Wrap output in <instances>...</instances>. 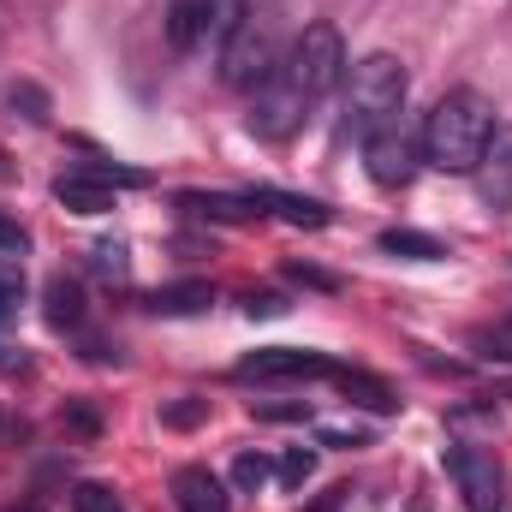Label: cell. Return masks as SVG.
Instances as JSON below:
<instances>
[{"instance_id":"cell-1","label":"cell","mask_w":512,"mask_h":512,"mask_svg":"<svg viewBox=\"0 0 512 512\" xmlns=\"http://www.w3.org/2000/svg\"><path fill=\"white\" fill-rule=\"evenodd\" d=\"M495 102L477 96V90H447L429 114H423V131H417V155L441 173H477L489 137H495Z\"/></svg>"},{"instance_id":"cell-2","label":"cell","mask_w":512,"mask_h":512,"mask_svg":"<svg viewBox=\"0 0 512 512\" xmlns=\"http://www.w3.org/2000/svg\"><path fill=\"white\" fill-rule=\"evenodd\" d=\"M280 78L316 108L322 96H334L346 84V36L334 24H304L298 42H292V54H286V66H280Z\"/></svg>"},{"instance_id":"cell-3","label":"cell","mask_w":512,"mask_h":512,"mask_svg":"<svg viewBox=\"0 0 512 512\" xmlns=\"http://www.w3.org/2000/svg\"><path fill=\"white\" fill-rule=\"evenodd\" d=\"M405 90H411V78H405V66H399L393 54H364L358 66H346V102H352L358 137L387 126V120H399Z\"/></svg>"},{"instance_id":"cell-4","label":"cell","mask_w":512,"mask_h":512,"mask_svg":"<svg viewBox=\"0 0 512 512\" xmlns=\"http://www.w3.org/2000/svg\"><path fill=\"white\" fill-rule=\"evenodd\" d=\"M280 36H274V18H262V12H245L239 18V30L221 42V78L233 84V90H245V96H256L268 78H280Z\"/></svg>"},{"instance_id":"cell-5","label":"cell","mask_w":512,"mask_h":512,"mask_svg":"<svg viewBox=\"0 0 512 512\" xmlns=\"http://www.w3.org/2000/svg\"><path fill=\"white\" fill-rule=\"evenodd\" d=\"M245 18V0H173L167 6V42L179 54H197V48H221Z\"/></svg>"},{"instance_id":"cell-6","label":"cell","mask_w":512,"mask_h":512,"mask_svg":"<svg viewBox=\"0 0 512 512\" xmlns=\"http://www.w3.org/2000/svg\"><path fill=\"white\" fill-rule=\"evenodd\" d=\"M447 471L465 495L471 512H501L507 507V471L495 459V447H477V441H453L447 447Z\"/></svg>"},{"instance_id":"cell-7","label":"cell","mask_w":512,"mask_h":512,"mask_svg":"<svg viewBox=\"0 0 512 512\" xmlns=\"http://www.w3.org/2000/svg\"><path fill=\"white\" fill-rule=\"evenodd\" d=\"M334 370L340 364L328 352H304V346H262L251 358H239V382H316Z\"/></svg>"},{"instance_id":"cell-8","label":"cell","mask_w":512,"mask_h":512,"mask_svg":"<svg viewBox=\"0 0 512 512\" xmlns=\"http://www.w3.org/2000/svg\"><path fill=\"white\" fill-rule=\"evenodd\" d=\"M304 120H310V102H304L286 78H268V84L251 96V131H256V137H268V143L292 137Z\"/></svg>"},{"instance_id":"cell-9","label":"cell","mask_w":512,"mask_h":512,"mask_svg":"<svg viewBox=\"0 0 512 512\" xmlns=\"http://www.w3.org/2000/svg\"><path fill=\"white\" fill-rule=\"evenodd\" d=\"M364 167H370V179L376 185H405L411 173H417V143L405 137V126L399 120H387V126L364 131Z\"/></svg>"},{"instance_id":"cell-10","label":"cell","mask_w":512,"mask_h":512,"mask_svg":"<svg viewBox=\"0 0 512 512\" xmlns=\"http://www.w3.org/2000/svg\"><path fill=\"white\" fill-rule=\"evenodd\" d=\"M477 191L495 215L512 209V126H495V137H489V149L477 161Z\"/></svg>"},{"instance_id":"cell-11","label":"cell","mask_w":512,"mask_h":512,"mask_svg":"<svg viewBox=\"0 0 512 512\" xmlns=\"http://www.w3.org/2000/svg\"><path fill=\"white\" fill-rule=\"evenodd\" d=\"M173 507L179 512H227V483L209 465H185V471H173Z\"/></svg>"},{"instance_id":"cell-12","label":"cell","mask_w":512,"mask_h":512,"mask_svg":"<svg viewBox=\"0 0 512 512\" xmlns=\"http://www.w3.org/2000/svg\"><path fill=\"white\" fill-rule=\"evenodd\" d=\"M54 203L60 209H72V215H108L114 209V185H102L96 173H60L54 179Z\"/></svg>"},{"instance_id":"cell-13","label":"cell","mask_w":512,"mask_h":512,"mask_svg":"<svg viewBox=\"0 0 512 512\" xmlns=\"http://www.w3.org/2000/svg\"><path fill=\"white\" fill-rule=\"evenodd\" d=\"M245 197H251L262 215H280V221H292V227H328V221H334L316 197H292V191H274V185H256Z\"/></svg>"},{"instance_id":"cell-14","label":"cell","mask_w":512,"mask_h":512,"mask_svg":"<svg viewBox=\"0 0 512 512\" xmlns=\"http://www.w3.org/2000/svg\"><path fill=\"white\" fill-rule=\"evenodd\" d=\"M328 382L346 393V405H364V411H376V417H387V411H399V399H393V387L382 382V376H370V370H334Z\"/></svg>"},{"instance_id":"cell-15","label":"cell","mask_w":512,"mask_h":512,"mask_svg":"<svg viewBox=\"0 0 512 512\" xmlns=\"http://www.w3.org/2000/svg\"><path fill=\"white\" fill-rule=\"evenodd\" d=\"M42 316H48V328H60V334H78L84 328V292H78V280H66V274H54L48 280V292H42Z\"/></svg>"},{"instance_id":"cell-16","label":"cell","mask_w":512,"mask_h":512,"mask_svg":"<svg viewBox=\"0 0 512 512\" xmlns=\"http://www.w3.org/2000/svg\"><path fill=\"white\" fill-rule=\"evenodd\" d=\"M179 209L197 221H256L262 215L251 197H227V191H179Z\"/></svg>"},{"instance_id":"cell-17","label":"cell","mask_w":512,"mask_h":512,"mask_svg":"<svg viewBox=\"0 0 512 512\" xmlns=\"http://www.w3.org/2000/svg\"><path fill=\"white\" fill-rule=\"evenodd\" d=\"M215 304V286L209 280H173V286H155L149 292V310L155 316H197Z\"/></svg>"},{"instance_id":"cell-18","label":"cell","mask_w":512,"mask_h":512,"mask_svg":"<svg viewBox=\"0 0 512 512\" xmlns=\"http://www.w3.org/2000/svg\"><path fill=\"white\" fill-rule=\"evenodd\" d=\"M387 256H405V262H441L447 245L435 239V233H417V227H387L382 239H376Z\"/></svg>"},{"instance_id":"cell-19","label":"cell","mask_w":512,"mask_h":512,"mask_svg":"<svg viewBox=\"0 0 512 512\" xmlns=\"http://www.w3.org/2000/svg\"><path fill=\"white\" fill-rule=\"evenodd\" d=\"M72 512H126V507H120V495H114L108 483H78Z\"/></svg>"},{"instance_id":"cell-20","label":"cell","mask_w":512,"mask_h":512,"mask_svg":"<svg viewBox=\"0 0 512 512\" xmlns=\"http://www.w3.org/2000/svg\"><path fill=\"white\" fill-rule=\"evenodd\" d=\"M310 471H316V453H304V447H292V453L274 465V477H280L286 489H304V483H310Z\"/></svg>"},{"instance_id":"cell-21","label":"cell","mask_w":512,"mask_h":512,"mask_svg":"<svg viewBox=\"0 0 512 512\" xmlns=\"http://www.w3.org/2000/svg\"><path fill=\"white\" fill-rule=\"evenodd\" d=\"M268 477H274V465H268L262 453H239V459H233V483H239V489H262Z\"/></svg>"},{"instance_id":"cell-22","label":"cell","mask_w":512,"mask_h":512,"mask_svg":"<svg viewBox=\"0 0 512 512\" xmlns=\"http://www.w3.org/2000/svg\"><path fill=\"white\" fill-rule=\"evenodd\" d=\"M18 292H24V268L0 256V316H12V310H18Z\"/></svg>"},{"instance_id":"cell-23","label":"cell","mask_w":512,"mask_h":512,"mask_svg":"<svg viewBox=\"0 0 512 512\" xmlns=\"http://www.w3.org/2000/svg\"><path fill=\"white\" fill-rule=\"evenodd\" d=\"M24 251H30V233H24L12 215H0V256H6V262H24Z\"/></svg>"},{"instance_id":"cell-24","label":"cell","mask_w":512,"mask_h":512,"mask_svg":"<svg viewBox=\"0 0 512 512\" xmlns=\"http://www.w3.org/2000/svg\"><path fill=\"white\" fill-rule=\"evenodd\" d=\"M90 262H96V274H102V280H126V245H96Z\"/></svg>"},{"instance_id":"cell-25","label":"cell","mask_w":512,"mask_h":512,"mask_svg":"<svg viewBox=\"0 0 512 512\" xmlns=\"http://www.w3.org/2000/svg\"><path fill=\"white\" fill-rule=\"evenodd\" d=\"M286 274H292V280H298V286H310V292H340V280H334V274H328V268H310V262H292V268H286Z\"/></svg>"},{"instance_id":"cell-26","label":"cell","mask_w":512,"mask_h":512,"mask_svg":"<svg viewBox=\"0 0 512 512\" xmlns=\"http://www.w3.org/2000/svg\"><path fill=\"white\" fill-rule=\"evenodd\" d=\"M203 411H209L203 399H179V405H167V411H161V423H173V429H191V423H203Z\"/></svg>"},{"instance_id":"cell-27","label":"cell","mask_w":512,"mask_h":512,"mask_svg":"<svg viewBox=\"0 0 512 512\" xmlns=\"http://www.w3.org/2000/svg\"><path fill=\"white\" fill-rule=\"evenodd\" d=\"M477 346H483L489 358H507V364H512V322H501V328H489V334H477Z\"/></svg>"},{"instance_id":"cell-28","label":"cell","mask_w":512,"mask_h":512,"mask_svg":"<svg viewBox=\"0 0 512 512\" xmlns=\"http://www.w3.org/2000/svg\"><path fill=\"white\" fill-rule=\"evenodd\" d=\"M245 316H286L280 292H245Z\"/></svg>"},{"instance_id":"cell-29","label":"cell","mask_w":512,"mask_h":512,"mask_svg":"<svg viewBox=\"0 0 512 512\" xmlns=\"http://www.w3.org/2000/svg\"><path fill=\"white\" fill-rule=\"evenodd\" d=\"M268 423H298V417H310V405H256Z\"/></svg>"}]
</instances>
